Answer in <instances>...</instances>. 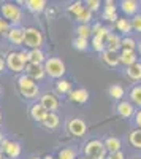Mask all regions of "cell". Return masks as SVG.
I'll list each match as a JSON object with an SVG mask.
<instances>
[{
    "mask_svg": "<svg viewBox=\"0 0 141 159\" xmlns=\"http://www.w3.org/2000/svg\"><path fill=\"white\" fill-rule=\"evenodd\" d=\"M18 89L21 92V96L25 99H36L40 96V88H38L36 81L29 78L25 73L18 78Z\"/></svg>",
    "mask_w": 141,
    "mask_h": 159,
    "instance_id": "cell-1",
    "label": "cell"
},
{
    "mask_svg": "<svg viewBox=\"0 0 141 159\" xmlns=\"http://www.w3.org/2000/svg\"><path fill=\"white\" fill-rule=\"evenodd\" d=\"M0 15H2V18L5 21H8L13 27H18L19 22H21V18H22V11L16 3L5 2L0 7Z\"/></svg>",
    "mask_w": 141,
    "mask_h": 159,
    "instance_id": "cell-2",
    "label": "cell"
},
{
    "mask_svg": "<svg viewBox=\"0 0 141 159\" xmlns=\"http://www.w3.org/2000/svg\"><path fill=\"white\" fill-rule=\"evenodd\" d=\"M84 156L91 159H106L108 151L101 140H91L84 145Z\"/></svg>",
    "mask_w": 141,
    "mask_h": 159,
    "instance_id": "cell-3",
    "label": "cell"
},
{
    "mask_svg": "<svg viewBox=\"0 0 141 159\" xmlns=\"http://www.w3.org/2000/svg\"><path fill=\"white\" fill-rule=\"evenodd\" d=\"M43 34L38 30L36 27H27L24 29V45L30 49H41L43 46Z\"/></svg>",
    "mask_w": 141,
    "mask_h": 159,
    "instance_id": "cell-4",
    "label": "cell"
},
{
    "mask_svg": "<svg viewBox=\"0 0 141 159\" xmlns=\"http://www.w3.org/2000/svg\"><path fill=\"white\" fill-rule=\"evenodd\" d=\"M46 75L56 80H62V76L65 75V64H63L59 57H48L46 62L43 64Z\"/></svg>",
    "mask_w": 141,
    "mask_h": 159,
    "instance_id": "cell-5",
    "label": "cell"
},
{
    "mask_svg": "<svg viewBox=\"0 0 141 159\" xmlns=\"http://www.w3.org/2000/svg\"><path fill=\"white\" fill-rule=\"evenodd\" d=\"M5 62H6V69L11 70V72H15V73L24 72V70H25V65H27V64L22 61L19 51H11V52H8Z\"/></svg>",
    "mask_w": 141,
    "mask_h": 159,
    "instance_id": "cell-6",
    "label": "cell"
},
{
    "mask_svg": "<svg viewBox=\"0 0 141 159\" xmlns=\"http://www.w3.org/2000/svg\"><path fill=\"white\" fill-rule=\"evenodd\" d=\"M0 150L8 159H16L21 154V143L15 140H3V143L0 145Z\"/></svg>",
    "mask_w": 141,
    "mask_h": 159,
    "instance_id": "cell-7",
    "label": "cell"
},
{
    "mask_svg": "<svg viewBox=\"0 0 141 159\" xmlns=\"http://www.w3.org/2000/svg\"><path fill=\"white\" fill-rule=\"evenodd\" d=\"M68 132L73 135V137H83L86 134V130H87V126L86 123L83 121V119L79 118H73L68 121V126H67Z\"/></svg>",
    "mask_w": 141,
    "mask_h": 159,
    "instance_id": "cell-8",
    "label": "cell"
},
{
    "mask_svg": "<svg viewBox=\"0 0 141 159\" xmlns=\"http://www.w3.org/2000/svg\"><path fill=\"white\" fill-rule=\"evenodd\" d=\"M40 103L49 113H56V110L59 108V100L53 92H45L43 96H40Z\"/></svg>",
    "mask_w": 141,
    "mask_h": 159,
    "instance_id": "cell-9",
    "label": "cell"
},
{
    "mask_svg": "<svg viewBox=\"0 0 141 159\" xmlns=\"http://www.w3.org/2000/svg\"><path fill=\"white\" fill-rule=\"evenodd\" d=\"M24 73L27 75L29 78L35 80V81H40V80H43L45 75H46L43 65H36V64H27V65H25Z\"/></svg>",
    "mask_w": 141,
    "mask_h": 159,
    "instance_id": "cell-10",
    "label": "cell"
},
{
    "mask_svg": "<svg viewBox=\"0 0 141 159\" xmlns=\"http://www.w3.org/2000/svg\"><path fill=\"white\" fill-rule=\"evenodd\" d=\"M48 115H49V111L43 107V105L38 102V103H33L32 107H30V116H32V119L33 121H36V123H45V119L48 118Z\"/></svg>",
    "mask_w": 141,
    "mask_h": 159,
    "instance_id": "cell-11",
    "label": "cell"
},
{
    "mask_svg": "<svg viewBox=\"0 0 141 159\" xmlns=\"http://www.w3.org/2000/svg\"><path fill=\"white\" fill-rule=\"evenodd\" d=\"M121 10L125 16H136L138 15V10H139V3L136 0H122L119 3Z\"/></svg>",
    "mask_w": 141,
    "mask_h": 159,
    "instance_id": "cell-12",
    "label": "cell"
},
{
    "mask_svg": "<svg viewBox=\"0 0 141 159\" xmlns=\"http://www.w3.org/2000/svg\"><path fill=\"white\" fill-rule=\"evenodd\" d=\"M118 113L122 118H132L135 115V105L129 100H121L118 103Z\"/></svg>",
    "mask_w": 141,
    "mask_h": 159,
    "instance_id": "cell-13",
    "label": "cell"
},
{
    "mask_svg": "<svg viewBox=\"0 0 141 159\" xmlns=\"http://www.w3.org/2000/svg\"><path fill=\"white\" fill-rule=\"evenodd\" d=\"M106 7H105V10H103V19H106V21H116L118 22V19H119V16H118V7L114 5V2H111V0H108V2L105 3Z\"/></svg>",
    "mask_w": 141,
    "mask_h": 159,
    "instance_id": "cell-14",
    "label": "cell"
},
{
    "mask_svg": "<svg viewBox=\"0 0 141 159\" xmlns=\"http://www.w3.org/2000/svg\"><path fill=\"white\" fill-rule=\"evenodd\" d=\"M105 43H106V49L108 51H114V52H118V49L121 48V45H122V38L118 35V34H113V32H109V35L106 37V40H105Z\"/></svg>",
    "mask_w": 141,
    "mask_h": 159,
    "instance_id": "cell-15",
    "label": "cell"
},
{
    "mask_svg": "<svg viewBox=\"0 0 141 159\" xmlns=\"http://www.w3.org/2000/svg\"><path fill=\"white\" fill-rule=\"evenodd\" d=\"M6 37L13 45H22L24 43V29H21L19 25L18 27H11Z\"/></svg>",
    "mask_w": 141,
    "mask_h": 159,
    "instance_id": "cell-16",
    "label": "cell"
},
{
    "mask_svg": "<svg viewBox=\"0 0 141 159\" xmlns=\"http://www.w3.org/2000/svg\"><path fill=\"white\" fill-rule=\"evenodd\" d=\"M68 99L73 103H86L87 99H89V92L86 89H83V88L75 89V91H71L70 94H68Z\"/></svg>",
    "mask_w": 141,
    "mask_h": 159,
    "instance_id": "cell-17",
    "label": "cell"
},
{
    "mask_svg": "<svg viewBox=\"0 0 141 159\" xmlns=\"http://www.w3.org/2000/svg\"><path fill=\"white\" fill-rule=\"evenodd\" d=\"M119 59L121 62L125 65V67H130L135 62H138V56H136V51H127V49H122L121 54H119Z\"/></svg>",
    "mask_w": 141,
    "mask_h": 159,
    "instance_id": "cell-18",
    "label": "cell"
},
{
    "mask_svg": "<svg viewBox=\"0 0 141 159\" xmlns=\"http://www.w3.org/2000/svg\"><path fill=\"white\" fill-rule=\"evenodd\" d=\"M101 59H103V62L108 65V67H118L121 59H119V54L118 52H114V51H105V52H101Z\"/></svg>",
    "mask_w": 141,
    "mask_h": 159,
    "instance_id": "cell-19",
    "label": "cell"
},
{
    "mask_svg": "<svg viewBox=\"0 0 141 159\" xmlns=\"http://www.w3.org/2000/svg\"><path fill=\"white\" fill-rule=\"evenodd\" d=\"M46 62V56L43 49H30L29 51V64H36V65H43Z\"/></svg>",
    "mask_w": 141,
    "mask_h": 159,
    "instance_id": "cell-20",
    "label": "cell"
},
{
    "mask_svg": "<svg viewBox=\"0 0 141 159\" xmlns=\"http://www.w3.org/2000/svg\"><path fill=\"white\" fill-rule=\"evenodd\" d=\"M24 3L27 7V10L32 11V13H41L48 5L45 0H27V2H24Z\"/></svg>",
    "mask_w": 141,
    "mask_h": 159,
    "instance_id": "cell-21",
    "label": "cell"
},
{
    "mask_svg": "<svg viewBox=\"0 0 141 159\" xmlns=\"http://www.w3.org/2000/svg\"><path fill=\"white\" fill-rule=\"evenodd\" d=\"M127 76H129L130 80H133V81H139L141 80V62H135L133 65H130V67H127Z\"/></svg>",
    "mask_w": 141,
    "mask_h": 159,
    "instance_id": "cell-22",
    "label": "cell"
},
{
    "mask_svg": "<svg viewBox=\"0 0 141 159\" xmlns=\"http://www.w3.org/2000/svg\"><path fill=\"white\" fill-rule=\"evenodd\" d=\"M103 143H105V147H106V151H108V153L121 151V140H119L118 137H108Z\"/></svg>",
    "mask_w": 141,
    "mask_h": 159,
    "instance_id": "cell-23",
    "label": "cell"
},
{
    "mask_svg": "<svg viewBox=\"0 0 141 159\" xmlns=\"http://www.w3.org/2000/svg\"><path fill=\"white\" fill-rule=\"evenodd\" d=\"M129 99L135 107H141V84L133 86L129 92Z\"/></svg>",
    "mask_w": 141,
    "mask_h": 159,
    "instance_id": "cell-24",
    "label": "cell"
},
{
    "mask_svg": "<svg viewBox=\"0 0 141 159\" xmlns=\"http://www.w3.org/2000/svg\"><path fill=\"white\" fill-rule=\"evenodd\" d=\"M116 27H118V30L119 32H122L124 35H129L133 29H132V21H129V19H125V18H119L118 19V22H116Z\"/></svg>",
    "mask_w": 141,
    "mask_h": 159,
    "instance_id": "cell-25",
    "label": "cell"
},
{
    "mask_svg": "<svg viewBox=\"0 0 141 159\" xmlns=\"http://www.w3.org/2000/svg\"><path fill=\"white\" fill-rule=\"evenodd\" d=\"M56 92H57V94H60V96L70 94V92H71L70 81H67V80H59V81L56 83Z\"/></svg>",
    "mask_w": 141,
    "mask_h": 159,
    "instance_id": "cell-26",
    "label": "cell"
},
{
    "mask_svg": "<svg viewBox=\"0 0 141 159\" xmlns=\"http://www.w3.org/2000/svg\"><path fill=\"white\" fill-rule=\"evenodd\" d=\"M129 142L133 148L136 150H141V129H135L130 132V135H129Z\"/></svg>",
    "mask_w": 141,
    "mask_h": 159,
    "instance_id": "cell-27",
    "label": "cell"
},
{
    "mask_svg": "<svg viewBox=\"0 0 141 159\" xmlns=\"http://www.w3.org/2000/svg\"><path fill=\"white\" fill-rule=\"evenodd\" d=\"M59 123H60V119H59V116L56 115V113H49L48 115V118L45 119V123H43V126L46 127V129H56L57 126H59Z\"/></svg>",
    "mask_w": 141,
    "mask_h": 159,
    "instance_id": "cell-28",
    "label": "cell"
},
{
    "mask_svg": "<svg viewBox=\"0 0 141 159\" xmlns=\"http://www.w3.org/2000/svg\"><path fill=\"white\" fill-rule=\"evenodd\" d=\"M92 48L95 49V51H98V52H105L106 51V43H105V40L103 38H100V37H95V35H92Z\"/></svg>",
    "mask_w": 141,
    "mask_h": 159,
    "instance_id": "cell-29",
    "label": "cell"
},
{
    "mask_svg": "<svg viewBox=\"0 0 141 159\" xmlns=\"http://www.w3.org/2000/svg\"><path fill=\"white\" fill-rule=\"evenodd\" d=\"M57 159H76V148H62L57 154Z\"/></svg>",
    "mask_w": 141,
    "mask_h": 159,
    "instance_id": "cell-30",
    "label": "cell"
},
{
    "mask_svg": "<svg viewBox=\"0 0 141 159\" xmlns=\"http://www.w3.org/2000/svg\"><path fill=\"white\" fill-rule=\"evenodd\" d=\"M108 94L113 97V99H122L124 97V88L121 84H113L109 86L108 89Z\"/></svg>",
    "mask_w": 141,
    "mask_h": 159,
    "instance_id": "cell-31",
    "label": "cell"
},
{
    "mask_svg": "<svg viewBox=\"0 0 141 159\" xmlns=\"http://www.w3.org/2000/svg\"><path fill=\"white\" fill-rule=\"evenodd\" d=\"M92 19V11L89 10L87 7H84V10L79 13L78 16H76V21H79L81 24H87V22H91Z\"/></svg>",
    "mask_w": 141,
    "mask_h": 159,
    "instance_id": "cell-32",
    "label": "cell"
},
{
    "mask_svg": "<svg viewBox=\"0 0 141 159\" xmlns=\"http://www.w3.org/2000/svg\"><path fill=\"white\" fill-rule=\"evenodd\" d=\"M76 32H78V37H81V38H89L92 35V27L91 25H87V24H81V25H78V29H76Z\"/></svg>",
    "mask_w": 141,
    "mask_h": 159,
    "instance_id": "cell-33",
    "label": "cell"
},
{
    "mask_svg": "<svg viewBox=\"0 0 141 159\" xmlns=\"http://www.w3.org/2000/svg\"><path fill=\"white\" fill-rule=\"evenodd\" d=\"M122 49H127V51H135L136 49V43H135V40L130 38V37H125L122 38V45H121Z\"/></svg>",
    "mask_w": 141,
    "mask_h": 159,
    "instance_id": "cell-34",
    "label": "cell"
},
{
    "mask_svg": "<svg viewBox=\"0 0 141 159\" xmlns=\"http://www.w3.org/2000/svg\"><path fill=\"white\" fill-rule=\"evenodd\" d=\"M83 10H84V3H83V2H76V3H71V5L68 7V13H71L75 18L78 16Z\"/></svg>",
    "mask_w": 141,
    "mask_h": 159,
    "instance_id": "cell-35",
    "label": "cell"
},
{
    "mask_svg": "<svg viewBox=\"0 0 141 159\" xmlns=\"http://www.w3.org/2000/svg\"><path fill=\"white\" fill-rule=\"evenodd\" d=\"M73 48L75 49H79V51L87 49V40L86 38H81V37H76L73 40Z\"/></svg>",
    "mask_w": 141,
    "mask_h": 159,
    "instance_id": "cell-36",
    "label": "cell"
},
{
    "mask_svg": "<svg viewBox=\"0 0 141 159\" xmlns=\"http://www.w3.org/2000/svg\"><path fill=\"white\" fill-rule=\"evenodd\" d=\"M11 27H13V25L8 21H5L3 18H0V35H8Z\"/></svg>",
    "mask_w": 141,
    "mask_h": 159,
    "instance_id": "cell-37",
    "label": "cell"
},
{
    "mask_svg": "<svg viewBox=\"0 0 141 159\" xmlns=\"http://www.w3.org/2000/svg\"><path fill=\"white\" fill-rule=\"evenodd\" d=\"M132 29L136 32H141V15L139 13L136 16H133V19H132Z\"/></svg>",
    "mask_w": 141,
    "mask_h": 159,
    "instance_id": "cell-38",
    "label": "cell"
},
{
    "mask_svg": "<svg viewBox=\"0 0 141 159\" xmlns=\"http://www.w3.org/2000/svg\"><path fill=\"white\" fill-rule=\"evenodd\" d=\"M86 7H87L89 10H91L92 13H94V11H97V10L100 8V0H87Z\"/></svg>",
    "mask_w": 141,
    "mask_h": 159,
    "instance_id": "cell-39",
    "label": "cell"
},
{
    "mask_svg": "<svg viewBox=\"0 0 141 159\" xmlns=\"http://www.w3.org/2000/svg\"><path fill=\"white\" fill-rule=\"evenodd\" d=\"M106 159H125L122 151H116V153H108Z\"/></svg>",
    "mask_w": 141,
    "mask_h": 159,
    "instance_id": "cell-40",
    "label": "cell"
},
{
    "mask_svg": "<svg viewBox=\"0 0 141 159\" xmlns=\"http://www.w3.org/2000/svg\"><path fill=\"white\" fill-rule=\"evenodd\" d=\"M135 124H136L138 129H141V110H138L135 113Z\"/></svg>",
    "mask_w": 141,
    "mask_h": 159,
    "instance_id": "cell-41",
    "label": "cell"
},
{
    "mask_svg": "<svg viewBox=\"0 0 141 159\" xmlns=\"http://www.w3.org/2000/svg\"><path fill=\"white\" fill-rule=\"evenodd\" d=\"M5 69H6V62H5V59L0 57V73H3Z\"/></svg>",
    "mask_w": 141,
    "mask_h": 159,
    "instance_id": "cell-42",
    "label": "cell"
},
{
    "mask_svg": "<svg viewBox=\"0 0 141 159\" xmlns=\"http://www.w3.org/2000/svg\"><path fill=\"white\" fill-rule=\"evenodd\" d=\"M3 140H5V139H3V135H2V132H0V145L3 143Z\"/></svg>",
    "mask_w": 141,
    "mask_h": 159,
    "instance_id": "cell-43",
    "label": "cell"
},
{
    "mask_svg": "<svg viewBox=\"0 0 141 159\" xmlns=\"http://www.w3.org/2000/svg\"><path fill=\"white\" fill-rule=\"evenodd\" d=\"M41 159H54V157H53V156H49V154H48V156H45V157H41Z\"/></svg>",
    "mask_w": 141,
    "mask_h": 159,
    "instance_id": "cell-44",
    "label": "cell"
},
{
    "mask_svg": "<svg viewBox=\"0 0 141 159\" xmlns=\"http://www.w3.org/2000/svg\"><path fill=\"white\" fill-rule=\"evenodd\" d=\"M0 159H3V153H2V150H0Z\"/></svg>",
    "mask_w": 141,
    "mask_h": 159,
    "instance_id": "cell-45",
    "label": "cell"
},
{
    "mask_svg": "<svg viewBox=\"0 0 141 159\" xmlns=\"http://www.w3.org/2000/svg\"><path fill=\"white\" fill-rule=\"evenodd\" d=\"M79 159H91V157H86V156H83V157H79Z\"/></svg>",
    "mask_w": 141,
    "mask_h": 159,
    "instance_id": "cell-46",
    "label": "cell"
},
{
    "mask_svg": "<svg viewBox=\"0 0 141 159\" xmlns=\"http://www.w3.org/2000/svg\"><path fill=\"white\" fill-rule=\"evenodd\" d=\"M0 123H2V111H0Z\"/></svg>",
    "mask_w": 141,
    "mask_h": 159,
    "instance_id": "cell-47",
    "label": "cell"
},
{
    "mask_svg": "<svg viewBox=\"0 0 141 159\" xmlns=\"http://www.w3.org/2000/svg\"><path fill=\"white\" fill-rule=\"evenodd\" d=\"M33 159H41V157H33Z\"/></svg>",
    "mask_w": 141,
    "mask_h": 159,
    "instance_id": "cell-48",
    "label": "cell"
},
{
    "mask_svg": "<svg viewBox=\"0 0 141 159\" xmlns=\"http://www.w3.org/2000/svg\"><path fill=\"white\" fill-rule=\"evenodd\" d=\"M138 159H141V157H138Z\"/></svg>",
    "mask_w": 141,
    "mask_h": 159,
    "instance_id": "cell-49",
    "label": "cell"
},
{
    "mask_svg": "<svg viewBox=\"0 0 141 159\" xmlns=\"http://www.w3.org/2000/svg\"><path fill=\"white\" fill-rule=\"evenodd\" d=\"M0 92H2V91H0Z\"/></svg>",
    "mask_w": 141,
    "mask_h": 159,
    "instance_id": "cell-50",
    "label": "cell"
}]
</instances>
